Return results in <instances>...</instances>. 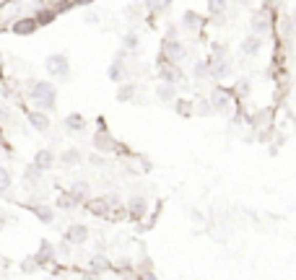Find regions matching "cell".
<instances>
[{"label": "cell", "instance_id": "d6986e66", "mask_svg": "<svg viewBox=\"0 0 296 280\" xmlns=\"http://www.w3.org/2000/svg\"><path fill=\"white\" fill-rule=\"evenodd\" d=\"M159 96H161V99H169V96H172V91H169V89H159Z\"/></svg>", "mask_w": 296, "mask_h": 280}, {"label": "cell", "instance_id": "603a6c76", "mask_svg": "<svg viewBox=\"0 0 296 280\" xmlns=\"http://www.w3.org/2000/svg\"><path fill=\"white\" fill-rule=\"evenodd\" d=\"M239 3H242V0H239Z\"/></svg>", "mask_w": 296, "mask_h": 280}, {"label": "cell", "instance_id": "7402d4cb", "mask_svg": "<svg viewBox=\"0 0 296 280\" xmlns=\"http://www.w3.org/2000/svg\"><path fill=\"white\" fill-rule=\"evenodd\" d=\"M3 223H6V216H3V213H0V228H3Z\"/></svg>", "mask_w": 296, "mask_h": 280}, {"label": "cell", "instance_id": "7c38bea8", "mask_svg": "<svg viewBox=\"0 0 296 280\" xmlns=\"http://www.w3.org/2000/svg\"><path fill=\"white\" fill-rule=\"evenodd\" d=\"M68 127H70V130H81V127H83V117H81V114H70V117H68Z\"/></svg>", "mask_w": 296, "mask_h": 280}, {"label": "cell", "instance_id": "3957f363", "mask_svg": "<svg viewBox=\"0 0 296 280\" xmlns=\"http://www.w3.org/2000/svg\"><path fill=\"white\" fill-rule=\"evenodd\" d=\"M164 55H166V60H172V62H180V60H185V47L180 45V42H174V39H169V42L164 45Z\"/></svg>", "mask_w": 296, "mask_h": 280}, {"label": "cell", "instance_id": "2e32d148", "mask_svg": "<svg viewBox=\"0 0 296 280\" xmlns=\"http://www.w3.org/2000/svg\"><path fill=\"white\" fill-rule=\"evenodd\" d=\"M258 50H260V39H249L244 45V52H258Z\"/></svg>", "mask_w": 296, "mask_h": 280}, {"label": "cell", "instance_id": "e0dca14e", "mask_svg": "<svg viewBox=\"0 0 296 280\" xmlns=\"http://www.w3.org/2000/svg\"><path fill=\"white\" fill-rule=\"evenodd\" d=\"M96 145H102V148H109V145H112V143H109V140H107V138H104V135H102V138H99V135H96Z\"/></svg>", "mask_w": 296, "mask_h": 280}, {"label": "cell", "instance_id": "5bb4252c", "mask_svg": "<svg viewBox=\"0 0 296 280\" xmlns=\"http://www.w3.org/2000/svg\"><path fill=\"white\" fill-rule=\"evenodd\" d=\"M213 73H216V75H226V73H229V62H226V60H216V62H213Z\"/></svg>", "mask_w": 296, "mask_h": 280}, {"label": "cell", "instance_id": "8fae6325", "mask_svg": "<svg viewBox=\"0 0 296 280\" xmlns=\"http://www.w3.org/2000/svg\"><path fill=\"white\" fill-rule=\"evenodd\" d=\"M68 239H70V242H83V239H86V228H83V226L73 228V231L68 233Z\"/></svg>", "mask_w": 296, "mask_h": 280}, {"label": "cell", "instance_id": "8992f818", "mask_svg": "<svg viewBox=\"0 0 296 280\" xmlns=\"http://www.w3.org/2000/svg\"><path fill=\"white\" fill-rule=\"evenodd\" d=\"M252 29L260 31V34L270 29V18H268V13H265V11H263V13H258L255 18H252Z\"/></svg>", "mask_w": 296, "mask_h": 280}, {"label": "cell", "instance_id": "9a60e30c", "mask_svg": "<svg viewBox=\"0 0 296 280\" xmlns=\"http://www.w3.org/2000/svg\"><path fill=\"white\" fill-rule=\"evenodd\" d=\"M8 184H11V177H8V171H6L3 166H0V192H6Z\"/></svg>", "mask_w": 296, "mask_h": 280}, {"label": "cell", "instance_id": "ac0fdd59", "mask_svg": "<svg viewBox=\"0 0 296 280\" xmlns=\"http://www.w3.org/2000/svg\"><path fill=\"white\" fill-rule=\"evenodd\" d=\"M185 24H187V26H195V24H198V21H195V13H187V16H185Z\"/></svg>", "mask_w": 296, "mask_h": 280}, {"label": "cell", "instance_id": "30bf717a", "mask_svg": "<svg viewBox=\"0 0 296 280\" xmlns=\"http://www.w3.org/2000/svg\"><path fill=\"white\" fill-rule=\"evenodd\" d=\"M208 8H210V13L221 16V13L226 11V3H224V0H208Z\"/></svg>", "mask_w": 296, "mask_h": 280}, {"label": "cell", "instance_id": "9c48e42d", "mask_svg": "<svg viewBox=\"0 0 296 280\" xmlns=\"http://www.w3.org/2000/svg\"><path fill=\"white\" fill-rule=\"evenodd\" d=\"M31 125H34L36 130H47V127H50V119H47L45 114H31Z\"/></svg>", "mask_w": 296, "mask_h": 280}, {"label": "cell", "instance_id": "52a82bcc", "mask_svg": "<svg viewBox=\"0 0 296 280\" xmlns=\"http://www.w3.org/2000/svg\"><path fill=\"white\" fill-rule=\"evenodd\" d=\"M34 29H36V18H24V21H18V24L13 26L16 34H29V31H34Z\"/></svg>", "mask_w": 296, "mask_h": 280}, {"label": "cell", "instance_id": "277c9868", "mask_svg": "<svg viewBox=\"0 0 296 280\" xmlns=\"http://www.w3.org/2000/svg\"><path fill=\"white\" fill-rule=\"evenodd\" d=\"M47 70L52 73V75H68V60L63 57V55H52L50 60H47Z\"/></svg>", "mask_w": 296, "mask_h": 280}, {"label": "cell", "instance_id": "44dd1931", "mask_svg": "<svg viewBox=\"0 0 296 280\" xmlns=\"http://www.w3.org/2000/svg\"><path fill=\"white\" fill-rule=\"evenodd\" d=\"M130 94H133V89H122V91H120V96H122V99H128Z\"/></svg>", "mask_w": 296, "mask_h": 280}, {"label": "cell", "instance_id": "7a4b0ae2", "mask_svg": "<svg viewBox=\"0 0 296 280\" xmlns=\"http://www.w3.org/2000/svg\"><path fill=\"white\" fill-rule=\"evenodd\" d=\"M159 75H161V81L172 83V86L182 81V73H180V68H177L172 60H166V62H159Z\"/></svg>", "mask_w": 296, "mask_h": 280}, {"label": "cell", "instance_id": "4fadbf2b", "mask_svg": "<svg viewBox=\"0 0 296 280\" xmlns=\"http://www.w3.org/2000/svg\"><path fill=\"white\" fill-rule=\"evenodd\" d=\"M143 3L148 6V8H153V11H161V8H166L172 0H143Z\"/></svg>", "mask_w": 296, "mask_h": 280}, {"label": "cell", "instance_id": "6da1fadb", "mask_svg": "<svg viewBox=\"0 0 296 280\" xmlns=\"http://www.w3.org/2000/svg\"><path fill=\"white\" fill-rule=\"evenodd\" d=\"M31 99L42 109H52L55 106V89H52V83H36L31 89Z\"/></svg>", "mask_w": 296, "mask_h": 280}, {"label": "cell", "instance_id": "ffe728a7", "mask_svg": "<svg viewBox=\"0 0 296 280\" xmlns=\"http://www.w3.org/2000/svg\"><path fill=\"white\" fill-rule=\"evenodd\" d=\"M133 205H135V208H133L135 213H143V200H141V203H138V200H135V203H133Z\"/></svg>", "mask_w": 296, "mask_h": 280}, {"label": "cell", "instance_id": "ba28073f", "mask_svg": "<svg viewBox=\"0 0 296 280\" xmlns=\"http://www.w3.org/2000/svg\"><path fill=\"white\" fill-rule=\"evenodd\" d=\"M36 166H39V169L52 166V153H50V150H39V153H36Z\"/></svg>", "mask_w": 296, "mask_h": 280}, {"label": "cell", "instance_id": "5b68a950", "mask_svg": "<svg viewBox=\"0 0 296 280\" xmlns=\"http://www.w3.org/2000/svg\"><path fill=\"white\" fill-rule=\"evenodd\" d=\"M229 104H231V94L219 89V91L213 94V109H226Z\"/></svg>", "mask_w": 296, "mask_h": 280}]
</instances>
